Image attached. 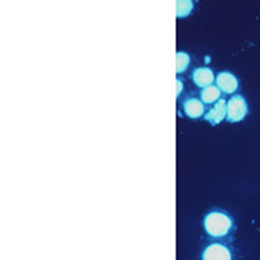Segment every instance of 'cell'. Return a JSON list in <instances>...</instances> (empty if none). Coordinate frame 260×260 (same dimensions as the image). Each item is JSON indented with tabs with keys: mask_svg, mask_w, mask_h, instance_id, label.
Returning <instances> with one entry per match:
<instances>
[{
	"mask_svg": "<svg viewBox=\"0 0 260 260\" xmlns=\"http://www.w3.org/2000/svg\"><path fill=\"white\" fill-rule=\"evenodd\" d=\"M232 219L222 212H211L204 217V229L211 237H224L232 229Z\"/></svg>",
	"mask_w": 260,
	"mask_h": 260,
	"instance_id": "obj_1",
	"label": "cell"
},
{
	"mask_svg": "<svg viewBox=\"0 0 260 260\" xmlns=\"http://www.w3.org/2000/svg\"><path fill=\"white\" fill-rule=\"evenodd\" d=\"M247 115V103L241 95H234L226 102V120L229 122H240Z\"/></svg>",
	"mask_w": 260,
	"mask_h": 260,
	"instance_id": "obj_2",
	"label": "cell"
},
{
	"mask_svg": "<svg viewBox=\"0 0 260 260\" xmlns=\"http://www.w3.org/2000/svg\"><path fill=\"white\" fill-rule=\"evenodd\" d=\"M231 251L220 243H212L203 252L204 260H231Z\"/></svg>",
	"mask_w": 260,
	"mask_h": 260,
	"instance_id": "obj_3",
	"label": "cell"
},
{
	"mask_svg": "<svg viewBox=\"0 0 260 260\" xmlns=\"http://www.w3.org/2000/svg\"><path fill=\"white\" fill-rule=\"evenodd\" d=\"M216 85L219 86L221 91L226 94H233L238 89V80L229 72H221L216 77Z\"/></svg>",
	"mask_w": 260,
	"mask_h": 260,
	"instance_id": "obj_4",
	"label": "cell"
},
{
	"mask_svg": "<svg viewBox=\"0 0 260 260\" xmlns=\"http://www.w3.org/2000/svg\"><path fill=\"white\" fill-rule=\"evenodd\" d=\"M225 117H226V102L224 99H219L212 110L207 115H204V118L212 125L220 124Z\"/></svg>",
	"mask_w": 260,
	"mask_h": 260,
	"instance_id": "obj_5",
	"label": "cell"
},
{
	"mask_svg": "<svg viewBox=\"0 0 260 260\" xmlns=\"http://www.w3.org/2000/svg\"><path fill=\"white\" fill-rule=\"evenodd\" d=\"M192 81L198 87H206V86L212 85L215 76L210 68H198L192 73Z\"/></svg>",
	"mask_w": 260,
	"mask_h": 260,
	"instance_id": "obj_6",
	"label": "cell"
},
{
	"mask_svg": "<svg viewBox=\"0 0 260 260\" xmlns=\"http://www.w3.org/2000/svg\"><path fill=\"white\" fill-rule=\"evenodd\" d=\"M183 111L190 118H199L204 113V104L203 102L191 98L183 103Z\"/></svg>",
	"mask_w": 260,
	"mask_h": 260,
	"instance_id": "obj_7",
	"label": "cell"
},
{
	"mask_svg": "<svg viewBox=\"0 0 260 260\" xmlns=\"http://www.w3.org/2000/svg\"><path fill=\"white\" fill-rule=\"evenodd\" d=\"M221 90H220L219 86H206L203 87L201 92V96H202V102L206 104H211V103H215L220 99V95H221Z\"/></svg>",
	"mask_w": 260,
	"mask_h": 260,
	"instance_id": "obj_8",
	"label": "cell"
},
{
	"mask_svg": "<svg viewBox=\"0 0 260 260\" xmlns=\"http://www.w3.org/2000/svg\"><path fill=\"white\" fill-rule=\"evenodd\" d=\"M192 0H176V16L183 18L189 16L192 11Z\"/></svg>",
	"mask_w": 260,
	"mask_h": 260,
	"instance_id": "obj_9",
	"label": "cell"
},
{
	"mask_svg": "<svg viewBox=\"0 0 260 260\" xmlns=\"http://www.w3.org/2000/svg\"><path fill=\"white\" fill-rule=\"evenodd\" d=\"M189 64H190L189 55L185 52H177V56H176V71H177V73H182V72H185V69L189 67Z\"/></svg>",
	"mask_w": 260,
	"mask_h": 260,
	"instance_id": "obj_10",
	"label": "cell"
},
{
	"mask_svg": "<svg viewBox=\"0 0 260 260\" xmlns=\"http://www.w3.org/2000/svg\"><path fill=\"white\" fill-rule=\"evenodd\" d=\"M182 89H183L182 81L181 80L176 81V95H177V96H180L181 92H182Z\"/></svg>",
	"mask_w": 260,
	"mask_h": 260,
	"instance_id": "obj_11",
	"label": "cell"
}]
</instances>
